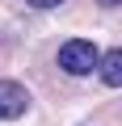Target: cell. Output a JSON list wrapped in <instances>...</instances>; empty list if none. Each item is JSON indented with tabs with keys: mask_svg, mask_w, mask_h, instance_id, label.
<instances>
[{
	"mask_svg": "<svg viewBox=\"0 0 122 126\" xmlns=\"http://www.w3.org/2000/svg\"><path fill=\"white\" fill-rule=\"evenodd\" d=\"M101 80L109 84V88H122V46H114L109 55H101Z\"/></svg>",
	"mask_w": 122,
	"mask_h": 126,
	"instance_id": "obj_3",
	"label": "cell"
},
{
	"mask_svg": "<svg viewBox=\"0 0 122 126\" xmlns=\"http://www.w3.org/2000/svg\"><path fill=\"white\" fill-rule=\"evenodd\" d=\"M25 4H30V9H59L63 0H25Z\"/></svg>",
	"mask_w": 122,
	"mask_h": 126,
	"instance_id": "obj_4",
	"label": "cell"
},
{
	"mask_svg": "<svg viewBox=\"0 0 122 126\" xmlns=\"http://www.w3.org/2000/svg\"><path fill=\"white\" fill-rule=\"evenodd\" d=\"M97 4H105V9H118V4H122V0H97Z\"/></svg>",
	"mask_w": 122,
	"mask_h": 126,
	"instance_id": "obj_5",
	"label": "cell"
},
{
	"mask_svg": "<svg viewBox=\"0 0 122 126\" xmlns=\"http://www.w3.org/2000/svg\"><path fill=\"white\" fill-rule=\"evenodd\" d=\"M25 109H30V93H25V84H17V80H0V118L13 122V118H21Z\"/></svg>",
	"mask_w": 122,
	"mask_h": 126,
	"instance_id": "obj_2",
	"label": "cell"
},
{
	"mask_svg": "<svg viewBox=\"0 0 122 126\" xmlns=\"http://www.w3.org/2000/svg\"><path fill=\"white\" fill-rule=\"evenodd\" d=\"M97 63H101V55L88 38H72L59 46V67L68 76H88V72H97Z\"/></svg>",
	"mask_w": 122,
	"mask_h": 126,
	"instance_id": "obj_1",
	"label": "cell"
}]
</instances>
